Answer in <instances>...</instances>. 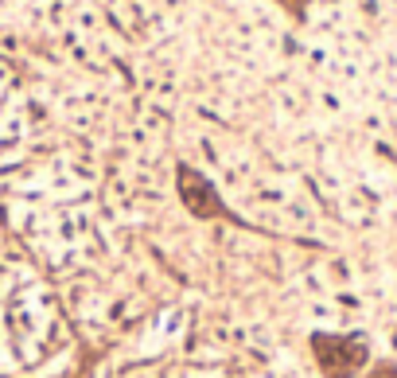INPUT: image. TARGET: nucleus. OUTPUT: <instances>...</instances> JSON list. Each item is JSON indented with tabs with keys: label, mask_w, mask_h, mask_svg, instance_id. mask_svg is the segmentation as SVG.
Instances as JSON below:
<instances>
[{
	"label": "nucleus",
	"mask_w": 397,
	"mask_h": 378,
	"mask_svg": "<svg viewBox=\"0 0 397 378\" xmlns=\"http://www.w3.org/2000/svg\"><path fill=\"white\" fill-rule=\"evenodd\" d=\"M176 195L195 223H238L218 187L211 184V176L198 172L195 164H176Z\"/></svg>",
	"instance_id": "nucleus-2"
},
{
	"label": "nucleus",
	"mask_w": 397,
	"mask_h": 378,
	"mask_svg": "<svg viewBox=\"0 0 397 378\" xmlns=\"http://www.w3.org/2000/svg\"><path fill=\"white\" fill-rule=\"evenodd\" d=\"M370 378H397V367L393 363H378L374 371H370Z\"/></svg>",
	"instance_id": "nucleus-4"
},
{
	"label": "nucleus",
	"mask_w": 397,
	"mask_h": 378,
	"mask_svg": "<svg viewBox=\"0 0 397 378\" xmlns=\"http://www.w3.org/2000/svg\"><path fill=\"white\" fill-rule=\"evenodd\" d=\"M66 378H94V374H90V367H74V371L66 374Z\"/></svg>",
	"instance_id": "nucleus-5"
},
{
	"label": "nucleus",
	"mask_w": 397,
	"mask_h": 378,
	"mask_svg": "<svg viewBox=\"0 0 397 378\" xmlns=\"http://www.w3.org/2000/svg\"><path fill=\"white\" fill-rule=\"evenodd\" d=\"M308 351H312V359H316L324 378H354L359 371H366V363H370V343H366V335H359V332H351V335L312 332Z\"/></svg>",
	"instance_id": "nucleus-1"
},
{
	"label": "nucleus",
	"mask_w": 397,
	"mask_h": 378,
	"mask_svg": "<svg viewBox=\"0 0 397 378\" xmlns=\"http://www.w3.org/2000/svg\"><path fill=\"white\" fill-rule=\"evenodd\" d=\"M280 8H285L288 16H292V20H304V12H308V4L312 0H277Z\"/></svg>",
	"instance_id": "nucleus-3"
}]
</instances>
